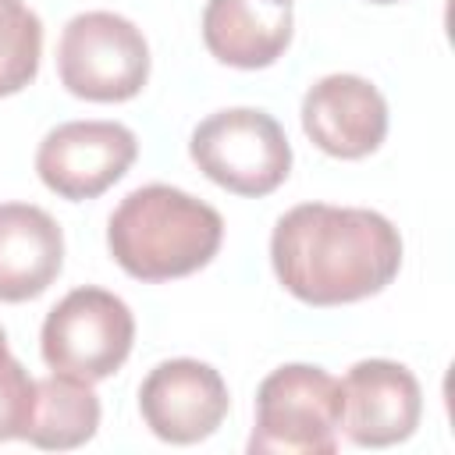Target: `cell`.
Returning a JSON list of instances; mask_svg holds the SVG:
<instances>
[{
  "label": "cell",
  "mask_w": 455,
  "mask_h": 455,
  "mask_svg": "<svg viewBox=\"0 0 455 455\" xmlns=\"http://www.w3.org/2000/svg\"><path fill=\"white\" fill-rule=\"evenodd\" d=\"M270 263L299 302L345 306L398 277L402 235L377 210L299 203L274 224Z\"/></svg>",
  "instance_id": "obj_1"
},
{
  "label": "cell",
  "mask_w": 455,
  "mask_h": 455,
  "mask_svg": "<svg viewBox=\"0 0 455 455\" xmlns=\"http://www.w3.org/2000/svg\"><path fill=\"white\" fill-rule=\"evenodd\" d=\"M224 242L220 213L174 188L142 185L128 192L107 220L110 256L135 281H174L203 270Z\"/></svg>",
  "instance_id": "obj_2"
},
{
  "label": "cell",
  "mask_w": 455,
  "mask_h": 455,
  "mask_svg": "<svg viewBox=\"0 0 455 455\" xmlns=\"http://www.w3.org/2000/svg\"><path fill=\"white\" fill-rule=\"evenodd\" d=\"M341 380L309 363L277 366L256 391L252 455H334L341 430Z\"/></svg>",
  "instance_id": "obj_3"
},
{
  "label": "cell",
  "mask_w": 455,
  "mask_h": 455,
  "mask_svg": "<svg viewBox=\"0 0 455 455\" xmlns=\"http://www.w3.org/2000/svg\"><path fill=\"white\" fill-rule=\"evenodd\" d=\"M57 75L78 100H132L149 78V43L142 28L114 11L75 14L57 43Z\"/></svg>",
  "instance_id": "obj_4"
},
{
  "label": "cell",
  "mask_w": 455,
  "mask_h": 455,
  "mask_svg": "<svg viewBox=\"0 0 455 455\" xmlns=\"http://www.w3.org/2000/svg\"><path fill=\"white\" fill-rule=\"evenodd\" d=\"M196 167L235 196H267L291 171L284 128L256 107L217 110L196 124L188 139Z\"/></svg>",
  "instance_id": "obj_5"
},
{
  "label": "cell",
  "mask_w": 455,
  "mask_h": 455,
  "mask_svg": "<svg viewBox=\"0 0 455 455\" xmlns=\"http://www.w3.org/2000/svg\"><path fill=\"white\" fill-rule=\"evenodd\" d=\"M135 341V316L124 299L107 288L68 291L43 320L39 348L53 373L78 380H107L121 370Z\"/></svg>",
  "instance_id": "obj_6"
},
{
  "label": "cell",
  "mask_w": 455,
  "mask_h": 455,
  "mask_svg": "<svg viewBox=\"0 0 455 455\" xmlns=\"http://www.w3.org/2000/svg\"><path fill=\"white\" fill-rule=\"evenodd\" d=\"M139 156V139L117 121H68L46 132L36 153V171L50 192L82 203L103 196L128 174Z\"/></svg>",
  "instance_id": "obj_7"
},
{
  "label": "cell",
  "mask_w": 455,
  "mask_h": 455,
  "mask_svg": "<svg viewBox=\"0 0 455 455\" xmlns=\"http://www.w3.org/2000/svg\"><path fill=\"white\" fill-rule=\"evenodd\" d=\"M231 398L224 377L199 359L156 363L139 387V412L146 427L167 444L206 441L228 416Z\"/></svg>",
  "instance_id": "obj_8"
},
{
  "label": "cell",
  "mask_w": 455,
  "mask_h": 455,
  "mask_svg": "<svg viewBox=\"0 0 455 455\" xmlns=\"http://www.w3.org/2000/svg\"><path fill=\"white\" fill-rule=\"evenodd\" d=\"M341 427L359 448H391L416 434L423 391L409 366L391 359H363L341 380Z\"/></svg>",
  "instance_id": "obj_9"
},
{
  "label": "cell",
  "mask_w": 455,
  "mask_h": 455,
  "mask_svg": "<svg viewBox=\"0 0 455 455\" xmlns=\"http://www.w3.org/2000/svg\"><path fill=\"white\" fill-rule=\"evenodd\" d=\"M306 135L338 160L370 156L387 135V103L363 75H327L302 96Z\"/></svg>",
  "instance_id": "obj_10"
},
{
  "label": "cell",
  "mask_w": 455,
  "mask_h": 455,
  "mask_svg": "<svg viewBox=\"0 0 455 455\" xmlns=\"http://www.w3.org/2000/svg\"><path fill=\"white\" fill-rule=\"evenodd\" d=\"M64 267L60 224L32 203H0V302L43 295Z\"/></svg>",
  "instance_id": "obj_11"
},
{
  "label": "cell",
  "mask_w": 455,
  "mask_h": 455,
  "mask_svg": "<svg viewBox=\"0 0 455 455\" xmlns=\"http://www.w3.org/2000/svg\"><path fill=\"white\" fill-rule=\"evenodd\" d=\"M291 4L274 0H206L203 43L206 50L242 71L270 68L291 43Z\"/></svg>",
  "instance_id": "obj_12"
},
{
  "label": "cell",
  "mask_w": 455,
  "mask_h": 455,
  "mask_svg": "<svg viewBox=\"0 0 455 455\" xmlns=\"http://www.w3.org/2000/svg\"><path fill=\"white\" fill-rule=\"evenodd\" d=\"M100 427V398L89 380L50 373L36 380V405L25 427V441L46 451H68L85 444Z\"/></svg>",
  "instance_id": "obj_13"
},
{
  "label": "cell",
  "mask_w": 455,
  "mask_h": 455,
  "mask_svg": "<svg viewBox=\"0 0 455 455\" xmlns=\"http://www.w3.org/2000/svg\"><path fill=\"white\" fill-rule=\"evenodd\" d=\"M43 57V21L25 0H0V96L21 92Z\"/></svg>",
  "instance_id": "obj_14"
},
{
  "label": "cell",
  "mask_w": 455,
  "mask_h": 455,
  "mask_svg": "<svg viewBox=\"0 0 455 455\" xmlns=\"http://www.w3.org/2000/svg\"><path fill=\"white\" fill-rule=\"evenodd\" d=\"M32 405H36V380L11 352L0 355V441L25 437Z\"/></svg>",
  "instance_id": "obj_15"
},
{
  "label": "cell",
  "mask_w": 455,
  "mask_h": 455,
  "mask_svg": "<svg viewBox=\"0 0 455 455\" xmlns=\"http://www.w3.org/2000/svg\"><path fill=\"white\" fill-rule=\"evenodd\" d=\"M0 355H7V338H4V327H0Z\"/></svg>",
  "instance_id": "obj_16"
},
{
  "label": "cell",
  "mask_w": 455,
  "mask_h": 455,
  "mask_svg": "<svg viewBox=\"0 0 455 455\" xmlns=\"http://www.w3.org/2000/svg\"><path fill=\"white\" fill-rule=\"evenodd\" d=\"M370 4H395V0H370Z\"/></svg>",
  "instance_id": "obj_17"
},
{
  "label": "cell",
  "mask_w": 455,
  "mask_h": 455,
  "mask_svg": "<svg viewBox=\"0 0 455 455\" xmlns=\"http://www.w3.org/2000/svg\"><path fill=\"white\" fill-rule=\"evenodd\" d=\"M274 4H291V0H274Z\"/></svg>",
  "instance_id": "obj_18"
}]
</instances>
